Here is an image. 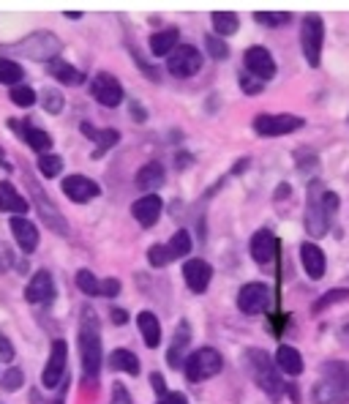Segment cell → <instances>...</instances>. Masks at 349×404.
<instances>
[{
    "label": "cell",
    "instance_id": "cell-1",
    "mask_svg": "<svg viewBox=\"0 0 349 404\" xmlns=\"http://www.w3.org/2000/svg\"><path fill=\"white\" fill-rule=\"evenodd\" d=\"M80 355H82V372L87 380H96L102 372V331H99V317L93 309H82V325H80Z\"/></svg>",
    "mask_w": 349,
    "mask_h": 404
},
{
    "label": "cell",
    "instance_id": "cell-2",
    "mask_svg": "<svg viewBox=\"0 0 349 404\" xmlns=\"http://www.w3.org/2000/svg\"><path fill=\"white\" fill-rule=\"evenodd\" d=\"M322 380L314 385L311 399L317 404H341L349 399V364L328 361L319 369Z\"/></svg>",
    "mask_w": 349,
    "mask_h": 404
},
{
    "label": "cell",
    "instance_id": "cell-3",
    "mask_svg": "<svg viewBox=\"0 0 349 404\" xmlns=\"http://www.w3.org/2000/svg\"><path fill=\"white\" fill-rule=\"evenodd\" d=\"M246 361H248L251 374H254V380H257V385L265 391L267 396L281 399V393H284V383H281V377H278V366L267 358L265 350H259V347H248Z\"/></svg>",
    "mask_w": 349,
    "mask_h": 404
},
{
    "label": "cell",
    "instance_id": "cell-4",
    "mask_svg": "<svg viewBox=\"0 0 349 404\" xmlns=\"http://www.w3.org/2000/svg\"><path fill=\"white\" fill-rule=\"evenodd\" d=\"M221 369H224V358H221V352L213 350V347H200L197 352H191V355L185 358V364H183L188 383H205L210 377H216Z\"/></svg>",
    "mask_w": 349,
    "mask_h": 404
},
{
    "label": "cell",
    "instance_id": "cell-5",
    "mask_svg": "<svg viewBox=\"0 0 349 404\" xmlns=\"http://www.w3.org/2000/svg\"><path fill=\"white\" fill-rule=\"evenodd\" d=\"M322 44H325V25L319 14H306L303 25H300V47H303V55L311 69L319 66V55H322Z\"/></svg>",
    "mask_w": 349,
    "mask_h": 404
},
{
    "label": "cell",
    "instance_id": "cell-6",
    "mask_svg": "<svg viewBox=\"0 0 349 404\" xmlns=\"http://www.w3.org/2000/svg\"><path fill=\"white\" fill-rule=\"evenodd\" d=\"M200 69H202V55H200V49L191 47V44L175 47V52L166 58V71H169L172 77H180V80L194 77Z\"/></svg>",
    "mask_w": 349,
    "mask_h": 404
},
{
    "label": "cell",
    "instance_id": "cell-7",
    "mask_svg": "<svg viewBox=\"0 0 349 404\" xmlns=\"http://www.w3.org/2000/svg\"><path fill=\"white\" fill-rule=\"evenodd\" d=\"M306 121L300 115H257L254 118V131L259 137H284L298 129H303Z\"/></svg>",
    "mask_w": 349,
    "mask_h": 404
},
{
    "label": "cell",
    "instance_id": "cell-8",
    "mask_svg": "<svg viewBox=\"0 0 349 404\" xmlns=\"http://www.w3.org/2000/svg\"><path fill=\"white\" fill-rule=\"evenodd\" d=\"M66 361H68V347H66V342L63 339H55L52 342V350H49V361H47V366H44L42 372V383L44 388H58V385H63V380H66Z\"/></svg>",
    "mask_w": 349,
    "mask_h": 404
},
{
    "label": "cell",
    "instance_id": "cell-9",
    "mask_svg": "<svg viewBox=\"0 0 349 404\" xmlns=\"http://www.w3.org/2000/svg\"><path fill=\"white\" fill-rule=\"evenodd\" d=\"M319 197H322V183L314 181L311 183V191H308V210H306V230L314 238H322V235L328 232V224H330V216L325 213Z\"/></svg>",
    "mask_w": 349,
    "mask_h": 404
},
{
    "label": "cell",
    "instance_id": "cell-10",
    "mask_svg": "<svg viewBox=\"0 0 349 404\" xmlns=\"http://www.w3.org/2000/svg\"><path fill=\"white\" fill-rule=\"evenodd\" d=\"M238 306L243 314H262L270 306V290L262 282H248L238 292Z\"/></svg>",
    "mask_w": 349,
    "mask_h": 404
},
{
    "label": "cell",
    "instance_id": "cell-11",
    "mask_svg": "<svg viewBox=\"0 0 349 404\" xmlns=\"http://www.w3.org/2000/svg\"><path fill=\"white\" fill-rule=\"evenodd\" d=\"M90 93H93V99L99 101L102 107H118L123 101V85L115 80L112 74L99 71L93 77V82H90Z\"/></svg>",
    "mask_w": 349,
    "mask_h": 404
},
{
    "label": "cell",
    "instance_id": "cell-12",
    "mask_svg": "<svg viewBox=\"0 0 349 404\" xmlns=\"http://www.w3.org/2000/svg\"><path fill=\"white\" fill-rule=\"evenodd\" d=\"M27 186H30V197L36 200V208H39V213H42L44 224H49V227H52L58 235H66V232H68V224H66V219L58 213V208L52 205V200H49L47 194H42L39 183L33 181L30 175H27Z\"/></svg>",
    "mask_w": 349,
    "mask_h": 404
},
{
    "label": "cell",
    "instance_id": "cell-13",
    "mask_svg": "<svg viewBox=\"0 0 349 404\" xmlns=\"http://www.w3.org/2000/svg\"><path fill=\"white\" fill-rule=\"evenodd\" d=\"M243 63H246L248 74L257 77L259 82H267L276 77V61H273V55L267 52L265 47H248L246 55H243Z\"/></svg>",
    "mask_w": 349,
    "mask_h": 404
},
{
    "label": "cell",
    "instance_id": "cell-14",
    "mask_svg": "<svg viewBox=\"0 0 349 404\" xmlns=\"http://www.w3.org/2000/svg\"><path fill=\"white\" fill-rule=\"evenodd\" d=\"M63 194H66L68 200L82 205V202L96 200V197L102 194V186L93 181V178H87V175H68V178L63 181Z\"/></svg>",
    "mask_w": 349,
    "mask_h": 404
},
{
    "label": "cell",
    "instance_id": "cell-15",
    "mask_svg": "<svg viewBox=\"0 0 349 404\" xmlns=\"http://www.w3.org/2000/svg\"><path fill=\"white\" fill-rule=\"evenodd\" d=\"M22 49L33 61H55V55L61 52V41L52 33H33L27 41H22Z\"/></svg>",
    "mask_w": 349,
    "mask_h": 404
},
{
    "label": "cell",
    "instance_id": "cell-16",
    "mask_svg": "<svg viewBox=\"0 0 349 404\" xmlns=\"http://www.w3.org/2000/svg\"><path fill=\"white\" fill-rule=\"evenodd\" d=\"M183 279H185V287L200 295V292H205L207 287H210L213 268H210V263H205V260L194 257V260H188V263L183 265Z\"/></svg>",
    "mask_w": 349,
    "mask_h": 404
},
{
    "label": "cell",
    "instance_id": "cell-17",
    "mask_svg": "<svg viewBox=\"0 0 349 404\" xmlns=\"http://www.w3.org/2000/svg\"><path fill=\"white\" fill-rule=\"evenodd\" d=\"M25 298L27 303H52L55 298V282L49 271H36L33 279L25 287Z\"/></svg>",
    "mask_w": 349,
    "mask_h": 404
},
{
    "label": "cell",
    "instance_id": "cell-18",
    "mask_svg": "<svg viewBox=\"0 0 349 404\" xmlns=\"http://www.w3.org/2000/svg\"><path fill=\"white\" fill-rule=\"evenodd\" d=\"M8 227H11V235H14V241L25 254L36 251V246H39V227L36 224L27 222L25 216H11Z\"/></svg>",
    "mask_w": 349,
    "mask_h": 404
},
{
    "label": "cell",
    "instance_id": "cell-19",
    "mask_svg": "<svg viewBox=\"0 0 349 404\" xmlns=\"http://www.w3.org/2000/svg\"><path fill=\"white\" fill-rule=\"evenodd\" d=\"M161 208H164V202H161L159 194H145V197H140L131 205V213L142 227H153L159 222V216H161Z\"/></svg>",
    "mask_w": 349,
    "mask_h": 404
},
{
    "label": "cell",
    "instance_id": "cell-20",
    "mask_svg": "<svg viewBox=\"0 0 349 404\" xmlns=\"http://www.w3.org/2000/svg\"><path fill=\"white\" fill-rule=\"evenodd\" d=\"M188 342H191V328H188L185 320H180V323H178V331H175V342H172L169 352H166V364H169V369H183L185 358H188V355H185Z\"/></svg>",
    "mask_w": 349,
    "mask_h": 404
},
{
    "label": "cell",
    "instance_id": "cell-21",
    "mask_svg": "<svg viewBox=\"0 0 349 404\" xmlns=\"http://www.w3.org/2000/svg\"><path fill=\"white\" fill-rule=\"evenodd\" d=\"M251 257H254V263L259 265H267L276 257V238H273V232L267 227H262L259 232H254V238H251Z\"/></svg>",
    "mask_w": 349,
    "mask_h": 404
},
{
    "label": "cell",
    "instance_id": "cell-22",
    "mask_svg": "<svg viewBox=\"0 0 349 404\" xmlns=\"http://www.w3.org/2000/svg\"><path fill=\"white\" fill-rule=\"evenodd\" d=\"M80 131H82L87 140H93L96 145H99V148H96V153H93L96 159L102 156L104 150H109V148H115V145L121 142V131H118V129H93L90 123H82V126H80Z\"/></svg>",
    "mask_w": 349,
    "mask_h": 404
},
{
    "label": "cell",
    "instance_id": "cell-23",
    "mask_svg": "<svg viewBox=\"0 0 349 404\" xmlns=\"http://www.w3.org/2000/svg\"><path fill=\"white\" fill-rule=\"evenodd\" d=\"M300 260L303 268L311 279H322L325 276V251L317 246V243H303L300 246Z\"/></svg>",
    "mask_w": 349,
    "mask_h": 404
},
{
    "label": "cell",
    "instance_id": "cell-24",
    "mask_svg": "<svg viewBox=\"0 0 349 404\" xmlns=\"http://www.w3.org/2000/svg\"><path fill=\"white\" fill-rule=\"evenodd\" d=\"M27 208H30V205H27V200L14 189V183H8V181L0 183V210L14 213V216H25Z\"/></svg>",
    "mask_w": 349,
    "mask_h": 404
},
{
    "label": "cell",
    "instance_id": "cell-25",
    "mask_svg": "<svg viewBox=\"0 0 349 404\" xmlns=\"http://www.w3.org/2000/svg\"><path fill=\"white\" fill-rule=\"evenodd\" d=\"M164 167L159 162H147L140 167V172L134 175V183H137V189H142V191H150L153 194V189H159V186H164Z\"/></svg>",
    "mask_w": 349,
    "mask_h": 404
},
{
    "label": "cell",
    "instance_id": "cell-26",
    "mask_svg": "<svg viewBox=\"0 0 349 404\" xmlns=\"http://www.w3.org/2000/svg\"><path fill=\"white\" fill-rule=\"evenodd\" d=\"M178 39H180V33L175 28H166V30L153 33L150 36V52H153V58H169L175 52V47H178Z\"/></svg>",
    "mask_w": 349,
    "mask_h": 404
},
{
    "label": "cell",
    "instance_id": "cell-27",
    "mask_svg": "<svg viewBox=\"0 0 349 404\" xmlns=\"http://www.w3.org/2000/svg\"><path fill=\"white\" fill-rule=\"evenodd\" d=\"M276 366L289 374V377H298V374H303V358H300V352L295 350V347H289V344H281L278 350H276Z\"/></svg>",
    "mask_w": 349,
    "mask_h": 404
},
{
    "label": "cell",
    "instance_id": "cell-28",
    "mask_svg": "<svg viewBox=\"0 0 349 404\" xmlns=\"http://www.w3.org/2000/svg\"><path fill=\"white\" fill-rule=\"evenodd\" d=\"M137 325H140V333H142L145 344L150 350L161 344V323H159V317L153 311H140L137 314Z\"/></svg>",
    "mask_w": 349,
    "mask_h": 404
},
{
    "label": "cell",
    "instance_id": "cell-29",
    "mask_svg": "<svg viewBox=\"0 0 349 404\" xmlns=\"http://www.w3.org/2000/svg\"><path fill=\"white\" fill-rule=\"evenodd\" d=\"M49 74H52L58 82H63V85H82L85 82L82 71H80V69H74L71 63H66L63 58L49 61Z\"/></svg>",
    "mask_w": 349,
    "mask_h": 404
},
{
    "label": "cell",
    "instance_id": "cell-30",
    "mask_svg": "<svg viewBox=\"0 0 349 404\" xmlns=\"http://www.w3.org/2000/svg\"><path fill=\"white\" fill-rule=\"evenodd\" d=\"M109 369L125 372V374L137 377V374H140V358H137L131 350H112V352H109Z\"/></svg>",
    "mask_w": 349,
    "mask_h": 404
},
{
    "label": "cell",
    "instance_id": "cell-31",
    "mask_svg": "<svg viewBox=\"0 0 349 404\" xmlns=\"http://www.w3.org/2000/svg\"><path fill=\"white\" fill-rule=\"evenodd\" d=\"M210 22H213V30L219 33V39L238 33V28H240V20H238L235 11H213V14H210Z\"/></svg>",
    "mask_w": 349,
    "mask_h": 404
},
{
    "label": "cell",
    "instance_id": "cell-32",
    "mask_svg": "<svg viewBox=\"0 0 349 404\" xmlns=\"http://www.w3.org/2000/svg\"><path fill=\"white\" fill-rule=\"evenodd\" d=\"M22 137H25V142L36 150V153H42V156H47L49 153V148H52V137L44 131V129H36V126H25V131H22Z\"/></svg>",
    "mask_w": 349,
    "mask_h": 404
},
{
    "label": "cell",
    "instance_id": "cell-33",
    "mask_svg": "<svg viewBox=\"0 0 349 404\" xmlns=\"http://www.w3.org/2000/svg\"><path fill=\"white\" fill-rule=\"evenodd\" d=\"M25 77V71H22V66L17 61H8V58H0V85H11V88H17Z\"/></svg>",
    "mask_w": 349,
    "mask_h": 404
},
{
    "label": "cell",
    "instance_id": "cell-34",
    "mask_svg": "<svg viewBox=\"0 0 349 404\" xmlns=\"http://www.w3.org/2000/svg\"><path fill=\"white\" fill-rule=\"evenodd\" d=\"M166 251H169L172 260L185 257V254L191 251V235H188V230H178V232L172 235V241L166 243Z\"/></svg>",
    "mask_w": 349,
    "mask_h": 404
},
{
    "label": "cell",
    "instance_id": "cell-35",
    "mask_svg": "<svg viewBox=\"0 0 349 404\" xmlns=\"http://www.w3.org/2000/svg\"><path fill=\"white\" fill-rule=\"evenodd\" d=\"M77 287H80V292H85V295H102V279H96V273L87 271V268H82L77 273Z\"/></svg>",
    "mask_w": 349,
    "mask_h": 404
},
{
    "label": "cell",
    "instance_id": "cell-36",
    "mask_svg": "<svg viewBox=\"0 0 349 404\" xmlns=\"http://www.w3.org/2000/svg\"><path fill=\"white\" fill-rule=\"evenodd\" d=\"M254 20L259 25H267V28H281L292 20V14L289 11H254Z\"/></svg>",
    "mask_w": 349,
    "mask_h": 404
},
{
    "label": "cell",
    "instance_id": "cell-37",
    "mask_svg": "<svg viewBox=\"0 0 349 404\" xmlns=\"http://www.w3.org/2000/svg\"><path fill=\"white\" fill-rule=\"evenodd\" d=\"M63 170V159L61 156H55V153H47L39 159V172H42L44 178H58Z\"/></svg>",
    "mask_w": 349,
    "mask_h": 404
},
{
    "label": "cell",
    "instance_id": "cell-38",
    "mask_svg": "<svg viewBox=\"0 0 349 404\" xmlns=\"http://www.w3.org/2000/svg\"><path fill=\"white\" fill-rule=\"evenodd\" d=\"M8 99L14 101L17 107H33V104H36V90L27 88V85H17V88H11Z\"/></svg>",
    "mask_w": 349,
    "mask_h": 404
},
{
    "label": "cell",
    "instance_id": "cell-39",
    "mask_svg": "<svg viewBox=\"0 0 349 404\" xmlns=\"http://www.w3.org/2000/svg\"><path fill=\"white\" fill-rule=\"evenodd\" d=\"M205 47H207V52H210V58H216V61H226V58H229V47H226V41L219 39L216 33H210V36H207Z\"/></svg>",
    "mask_w": 349,
    "mask_h": 404
},
{
    "label": "cell",
    "instance_id": "cell-40",
    "mask_svg": "<svg viewBox=\"0 0 349 404\" xmlns=\"http://www.w3.org/2000/svg\"><path fill=\"white\" fill-rule=\"evenodd\" d=\"M42 104L47 112H52V115H58L63 109V96L55 90V88H44L42 90Z\"/></svg>",
    "mask_w": 349,
    "mask_h": 404
},
{
    "label": "cell",
    "instance_id": "cell-41",
    "mask_svg": "<svg viewBox=\"0 0 349 404\" xmlns=\"http://www.w3.org/2000/svg\"><path fill=\"white\" fill-rule=\"evenodd\" d=\"M147 263L153 265V268H164V265L172 263V257H169V251H166V246L161 243H156V246H150L147 249Z\"/></svg>",
    "mask_w": 349,
    "mask_h": 404
},
{
    "label": "cell",
    "instance_id": "cell-42",
    "mask_svg": "<svg viewBox=\"0 0 349 404\" xmlns=\"http://www.w3.org/2000/svg\"><path fill=\"white\" fill-rule=\"evenodd\" d=\"M341 301H349V290H330V292H325L319 301L314 303V311H322V309H328V306Z\"/></svg>",
    "mask_w": 349,
    "mask_h": 404
},
{
    "label": "cell",
    "instance_id": "cell-43",
    "mask_svg": "<svg viewBox=\"0 0 349 404\" xmlns=\"http://www.w3.org/2000/svg\"><path fill=\"white\" fill-rule=\"evenodd\" d=\"M0 383H3V388H6L8 393H14V391H20L22 383H25V374H22V369H8V372L0 377Z\"/></svg>",
    "mask_w": 349,
    "mask_h": 404
},
{
    "label": "cell",
    "instance_id": "cell-44",
    "mask_svg": "<svg viewBox=\"0 0 349 404\" xmlns=\"http://www.w3.org/2000/svg\"><path fill=\"white\" fill-rule=\"evenodd\" d=\"M240 88H243V93H248V96H257V93H262L265 82H259L257 77H248V74H243V77H240Z\"/></svg>",
    "mask_w": 349,
    "mask_h": 404
},
{
    "label": "cell",
    "instance_id": "cell-45",
    "mask_svg": "<svg viewBox=\"0 0 349 404\" xmlns=\"http://www.w3.org/2000/svg\"><path fill=\"white\" fill-rule=\"evenodd\" d=\"M14 265V251L8 243H0V273H6Z\"/></svg>",
    "mask_w": 349,
    "mask_h": 404
},
{
    "label": "cell",
    "instance_id": "cell-46",
    "mask_svg": "<svg viewBox=\"0 0 349 404\" xmlns=\"http://www.w3.org/2000/svg\"><path fill=\"white\" fill-rule=\"evenodd\" d=\"M319 202H322V208H325L328 216H333V213L338 210V194H333V191H322Z\"/></svg>",
    "mask_w": 349,
    "mask_h": 404
},
{
    "label": "cell",
    "instance_id": "cell-47",
    "mask_svg": "<svg viewBox=\"0 0 349 404\" xmlns=\"http://www.w3.org/2000/svg\"><path fill=\"white\" fill-rule=\"evenodd\" d=\"M11 361H14V344L0 333V364H11Z\"/></svg>",
    "mask_w": 349,
    "mask_h": 404
},
{
    "label": "cell",
    "instance_id": "cell-48",
    "mask_svg": "<svg viewBox=\"0 0 349 404\" xmlns=\"http://www.w3.org/2000/svg\"><path fill=\"white\" fill-rule=\"evenodd\" d=\"M115 295H121V282L118 279H104L102 298H115Z\"/></svg>",
    "mask_w": 349,
    "mask_h": 404
},
{
    "label": "cell",
    "instance_id": "cell-49",
    "mask_svg": "<svg viewBox=\"0 0 349 404\" xmlns=\"http://www.w3.org/2000/svg\"><path fill=\"white\" fill-rule=\"evenodd\" d=\"M156 404H188V399H185V393H180V391H166L164 396H159Z\"/></svg>",
    "mask_w": 349,
    "mask_h": 404
},
{
    "label": "cell",
    "instance_id": "cell-50",
    "mask_svg": "<svg viewBox=\"0 0 349 404\" xmlns=\"http://www.w3.org/2000/svg\"><path fill=\"white\" fill-rule=\"evenodd\" d=\"M112 404H131V396L121 383L112 385Z\"/></svg>",
    "mask_w": 349,
    "mask_h": 404
},
{
    "label": "cell",
    "instance_id": "cell-51",
    "mask_svg": "<svg viewBox=\"0 0 349 404\" xmlns=\"http://www.w3.org/2000/svg\"><path fill=\"white\" fill-rule=\"evenodd\" d=\"M150 385L156 388V393H159V396H164V393H166V383H164V377H161L159 372H156V374H150Z\"/></svg>",
    "mask_w": 349,
    "mask_h": 404
},
{
    "label": "cell",
    "instance_id": "cell-52",
    "mask_svg": "<svg viewBox=\"0 0 349 404\" xmlns=\"http://www.w3.org/2000/svg\"><path fill=\"white\" fill-rule=\"evenodd\" d=\"M131 112H134L137 123H145V121H147V112H145V109L140 107V104H137V101H131Z\"/></svg>",
    "mask_w": 349,
    "mask_h": 404
},
{
    "label": "cell",
    "instance_id": "cell-53",
    "mask_svg": "<svg viewBox=\"0 0 349 404\" xmlns=\"http://www.w3.org/2000/svg\"><path fill=\"white\" fill-rule=\"evenodd\" d=\"M109 317H112V323H115V325H125V323H128V314H125L123 309H115Z\"/></svg>",
    "mask_w": 349,
    "mask_h": 404
},
{
    "label": "cell",
    "instance_id": "cell-54",
    "mask_svg": "<svg viewBox=\"0 0 349 404\" xmlns=\"http://www.w3.org/2000/svg\"><path fill=\"white\" fill-rule=\"evenodd\" d=\"M338 339H341V344H347V347H349V323L341 325V331H338Z\"/></svg>",
    "mask_w": 349,
    "mask_h": 404
},
{
    "label": "cell",
    "instance_id": "cell-55",
    "mask_svg": "<svg viewBox=\"0 0 349 404\" xmlns=\"http://www.w3.org/2000/svg\"><path fill=\"white\" fill-rule=\"evenodd\" d=\"M175 162H178V167H180V170H185V167H188V162H191V156H188V153H178V159H175Z\"/></svg>",
    "mask_w": 349,
    "mask_h": 404
},
{
    "label": "cell",
    "instance_id": "cell-56",
    "mask_svg": "<svg viewBox=\"0 0 349 404\" xmlns=\"http://www.w3.org/2000/svg\"><path fill=\"white\" fill-rule=\"evenodd\" d=\"M289 191H292V189H289L287 183H281V189L276 191V200H281V197H289Z\"/></svg>",
    "mask_w": 349,
    "mask_h": 404
},
{
    "label": "cell",
    "instance_id": "cell-57",
    "mask_svg": "<svg viewBox=\"0 0 349 404\" xmlns=\"http://www.w3.org/2000/svg\"><path fill=\"white\" fill-rule=\"evenodd\" d=\"M49 404H63V391H61V393H58V396H55V399H52Z\"/></svg>",
    "mask_w": 349,
    "mask_h": 404
}]
</instances>
